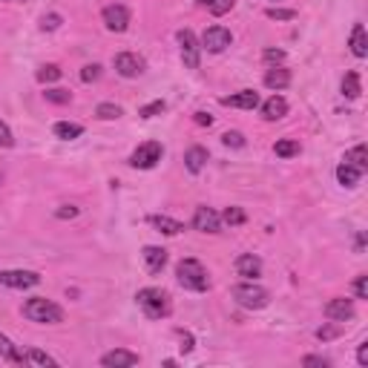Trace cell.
<instances>
[{"instance_id":"3957f363","label":"cell","mask_w":368,"mask_h":368,"mask_svg":"<svg viewBox=\"0 0 368 368\" xmlns=\"http://www.w3.org/2000/svg\"><path fill=\"white\" fill-rule=\"evenodd\" d=\"M135 302L144 311L147 319H164L170 317V297L164 294L161 288H141L139 294H135Z\"/></svg>"},{"instance_id":"484cf974","label":"cell","mask_w":368,"mask_h":368,"mask_svg":"<svg viewBox=\"0 0 368 368\" xmlns=\"http://www.w3.org/2000/svg\"><path fill=\"white\" fill-rule=\"evenodd\" d=\"M52 132H55L61 141H72V139H78V135L84 132V127H81V124H72V121H58V124L52 127Z\"/></svg>"},{"instance_id":"7a4b0ae2","label":"cell","mask_w":368,"mask_h":368,"mask_svg":"<svg viewBox=\"0 0 368 368\" xmlns=\"http://www.w3.org/2000/svg\"><path fill=\"white\" fill-rule=\"evenodd\" d=\"M21 311H24V317L29 322H37V325H58V322H64V308L55 305L46 297H32V299H26Z\"/></svg>"},{"instance_id":"74e56055","label":"cell","mask_w":368,"mask_h":368,"mask_svg":"<svg viewBox=\"0 0 368 368\" xmlns=\"http://www.w3.org/2000/svg\"><path fill=\"white\" fill-rule=\"evenodd\" d=\"M159 112H164V101H152V104H147V107L139 109L141 119H152V115H159Z\"/></svg>"},{"instance_id":"ffe728a7","label":"cell","mask_w":368,"mask_h":368,"mask_svg":"<svg viewBox=\"0 0 368 368\" xmlns=\"http://www.w3.org/2000/svg\"><path fill=\"white\" fill-rule=\"evenodd\" d=\"M0 360H6V362H12V365H24V362H26V354L17 351V345H15L6 334H0Z\"/></svg>"},{"instance_id":"9a60e30c","label":"cell","mask_w":368,"mask_h":368,"mask_svg":"<svg viewBox=\"0 0 368 368\" xmlns=\"http://www.w3.org/2000/svg\"><path fill=\"white\" fill-rule=\"evenodd\" d=\"M141 259H144V265H147L150 274H161L164 265H167V250H164V247H156V245H147V247L141 250Z\"/></svg>"},{"instance_id":"7402d4cb","label":"cell","mask_w":368,"mask_h":368,"mask_svg":"<svg viewBox=\"0 0 368 368\" xmlns=\"http://www.w3.org/2000/svg\"><path fill=\"white\" fill-rule=\"evenodd\" d=\"M348 46H351V55H354V58H365V55H368V37H365V26H362V24H354Z\"/></svg>"},{"instance_id":"ee69618b","label":"cell","mask_w":368,"mask_h":368,"mask_svg":"<svg viewBox=\"0 0 368 368\" xmlns=\"http://www.w3.org/2000/svg\"><path fill=\"white\" fill-rule=\"evenodd\" d=\"M193 121H196L199 127H210V124H213V115H207V112H196V115H193Z\"/></svg>"},{"instance_id":"4dcf8cb0","label":"cell","mask_w":368,"mask_h":368,"mask_svg":"<svg viewBox=\"0 0 368 368\" xmlns=\"http://www.w3.org/2000/svg\"><path fill=\"white\" fill-rule=\"evenodd\" d=\"M95 115H98L101 121H115V119H121V107L119 104H98L95 107Z\"/></svg>"},{"instance_id":"d6a6232c","label":"cell","mask_w":368,"mask_h":368,"mask_svg":"<svg viewBox=\"0 0 368 368\" xmlns=\"http://www.w3.org/2000/svg\"><path fill=\"white\" fill-rule=\"evenodd\" d=\"M340 334H342V322H334V325H322V328H317V340H322V342L337 340Z\"/></svg>"},{"instance_id":"7bdbcfd3","label":"cell","mask_w":368,"mask_h":368,"mask_svg":"<svg viewBox=\"0 0 368 368\" xmlns=\"http://www.w3.org/2000/svg\"><path fill=\"white\" fill-rule=\"evenodd\" d=\"M55 216L58 219H75V216H78V207H75V204H64L61 210H55Z\"/></svg>"},{"instance_id":"bcb514c9","label":"cell","mask_w":368,"mask_h":368,"mask_svg":"<svg viewBox=\"0 0 368 368\" xmlns=\"http://www.w3.org/2000/svg\"><path fill=\"white\" fill-rule=\"evenodd\" d=\"M179 337H182V351H193V337L184 331H179Z\"/></svg>"},{"instance_id":"5b68a950","label":"cell","mask_w":368,"mask_h":368,"mask_svg":"<svg viewBox=\"0 0 368 368\" xmlns=\"http://www.w3.org/2000/svg\"><path fill=\"white\" fill-rule=\"evenodd\" d=\"M161 156H164V147L159 141H144V144L135 147V152L130 156V164L135 170H152L161 161Z\"/></svg>"},{"instance_id":"ba28073f","label":"cell","mask_w":368,"mask_h":368,"mask_svg":"<svg viewBox=\"0 0 368 368\" xmlns=\"http://www.w3.org/2000/svg\"><path fill=\"white\" fill-rule=\"evenodd\" d=\"M37 282H41V274H35V270H0V285L12 290H29Z\"/></svg>"},{"instance_id":"7c38bea8","label":"cell","mask_w":368,"mask_h":368,"mask_svg":"<svg viewBox=\"0 0 368 368\" xmlns=\"http://www.w3.org/2000/svg\"><path fill=\"white\" fill-rule=\"evenodd\" d=\"M325 317L331 319V322H348V319H354V302L351 299H331L325 305Z\"/></svg>"},{"instance_id":"1f68e13d","label":"cell","mask_w":368,"mask_h":368,"mask_svg":"<svg viewBox=\"0 0 368 368\" xmlns=\"http://www.w3.org/2000/svg\"><path fill=\"white\" fill-rule=\"evenodd\" d=\"M61 67H55V64H46V67H41V69H37V81H41V84H52V81H58V78H61Z\"/></svg>"},{"instance_id":"d590c367","label":"cell","mask_w":368,"mask_h":368,"mask_svg":"<svg viewBox=\"0 0 368 368\" xmlns=\"http://www.w3.org/2000/svg\"><path fill=\"white\" fill-rule=\"evenodd\" d=\"M101 78V64H87L81 69V81L84 84H92V81H98Z\"/></svg>"},{"instance_id":"d4e9b609","label":"cell","mask_w":368,"mask_h":368,"mask_svg":"<svg viewBox=\"0 0 368 368\" xmlns=\"http://www.w3.org/2000/svg\"><path fill=\"white\" fill-rule=\"evenodd\" d=\"M360 92H362V87H360V72H345V78H342V95L345 98H351V101H357L360 98Z\"/></svg>"},{"instance_id":"e575fe53","label":"cell","mask_w":368,"mask_h":368,"mask_svg":"<svg viewBox=\"0 0 368 368\" xmlns=\"http://www.w3.org/2000/svg\"><path fill=\"white\" fill-rule=\"evenodd\" d=\"M265 15L270 17V21H294V17H297L294 9H277V6H270Z\"/></svg>"},{"instance_id":"b9f144b4","label":"cell","mask_w":368,"mask_h":368,"mask_svg":"<svg viewBox=\"0 0 368 368\" xmlns=\"http://www.w3.org/2000/svg\"><path fill=\"white\" fill-rule=\"evenodd\" d=\"M262 58H265L268 64H282V61H285V52H282V49H265Z\"/></svg>"},{"instance_id":"4fadbf2b","label":"cell","mask_w":368,"mask_h":368,"mask_svg":"<svg viewBox=\"0 0 368 368\" xmlns=\"http://www.w3.org/2000/svg\"><path fill=\"white\" fill-rule=\"evenodd\" d=\"M101 365L104 368H132V365H139V354L127 351V348H115V351H107L101 357Z\"/></svg>"},{"instance_id":"e0dca14e","label":"cell","mask_w":368,"mask_h":368,"mask_svg":"<svg viewBox=\"0 0 368 368\" xmlns=\"http://www.w3.org/2000/svg\"><path fill=\"white\" fill-rule=\"evenodd\" d=\"M288 115V101L282 98V95H274V98H268L262 104V119L265 121H279Z\"/></svg>"},{"instance_id":"9c48e42d","label":"cell","mask_w":368,"mask_h":368,"mask_svg":"<svg viewBox=\"0 0 368 368\" xmlns=\"http://www.w3.org/2000/svg\"><path fill=\"white\" fill-rule=\"evenodd\" d=\"M230 44H234V35H230V29H225V26H210L202 35V49H207L213 55L225 52Z\"/></svg>"},{"instance_id":"8992f818","label":"cell","mask_w":368,"mask_h":368,"mask_svg":"<svg viewBox=\"0 0 368 368\" xmlns=\"http://www.w3.org/2000/svg\"><path fill=\"white\" fill-rule=\"evenodd\" d=\"M179 46H182V61L187 69H199L202 64V44H199V37L193 35L190 29H182L179 32Z\"/></svg>"},{"instance_id":"83f0119b","label":"cell","mask_w":368,"mask_h":368,"mask_svg":"<svg viewBox=\"0 0 368 368\" xmlns=\"http://www.w3.org/2000/svg\"><path fill=\"white\" fill-rule=\"evenodd\" d=\"M202 6H204L213 17H222V15H227L230 9L236 6V0H202Z\"/></svg>"},{"instance_id":"8d00e7d4","label":"cell","mask_w":368,"mask_h":368,"mask_svg":"<svg viewBox=\"0 0 368 368\" xmlns=\"http://www.w3.org/2000/svg\"><path fill=\"white\" fill-rule=\"evenodd\" d=\"M222 144H225V147H245V135L236 132V130H234V132H225V135H222Z\"/></svg>"},{"instance_id":"6da1fadb","label":"cell","mask_w":368,"mask_h":368,"mask_svg":"<svg viewBox=\"0 0 368 368\" xmlns=\"http://www.w3.org/2000/svg\"><path fill=\"white\" fill-rule=\"evenodd\" d=\"M176 279L184 290H193V294H204V290H210V274L199 259H182L176 265Z\"/></svg>"},{"instance_id":"5bb4252c","label":"cell","mask_w":368,"mask_h":368,"mask_svg":"<svg viewBox=\"0 0 368 368\" xmlns=\"http://www.w3.org/2000/svg\"><path fill=\"white\" fill-rule=\"evenodd\" d=\"M262 101H259V92L254 89H242L236 95H225L222 98V107H236V109H256Z\"/></svg>"},{"instance_id":"44dd1931","label":"cell","mask_w":368,"mask_h":368,"mask_svg":"<svg viewBox=\"0 0 368 368\" xmlns=\"http://www.w3.org/2000/svg\"><path fill=\"white\" fill-rule=\"evenodd\" d=\"M290 84V69H285V67H274V69H268L265 72V87L268 89H285Z\"/></svg>"},{"instance_id":"ab89813d","label":"cell","mask_w":368,"mask_h":368,"mask_svg":"<svg viewBox=\"0 0 368 368\" xmlns=\"http://www.w3.org/2000/svg\"><path fill=\"white\" fill-rule=\"evenodd\" d=\"M0 147H15V135L6 127V121H0Z\"/></svg>"},{"instance_id":"f35d334b","label":"cell","mask_w":368,"mask_h":368,"mask_svg":"<svg viewBox=\"0 0 368 368\" xmlns=\"http://www.w3.org/2000/svg\"><path fill=\"white\" fill-rule=\"evenodd\" d=\"M61 24H64V17H61V15H46L44 21H41V29H44V32H55Z\"/></svg>"},{"instance_id":"60d3db41","label":"cell","mask_w":368,"mask_h":368,"mask_svg":"<svg viewBox=\"0 0 368 368\" xmlns=\"http://www.w3.org/2000/svg\"><path fill=\"white\" fill-rule=\"evenodd\" d=\"M354 294H357V299H368V277L354 279Z\"/></svg>"},{"instance_id":"c3c4849f","label":"cell","mask_w":368,"mask_h":368,"mask_svg":"<svg viewBox=\"0 0 368 368\" xmlns=\"http://www.w3.org/2000/svg\"><path fill=\"white\" fill-rule=\"evenodd\" d=\"M0 3H3V0H0Z\"/></svg>"},{"instance_id":"f1b7e54d","label":"cell","mask_w":368,"mask_h":368,"mask_svg":"<svg viewBox=\"0 0 368 368\" xmlns=\"http://www.w3.org/2000/svg\"><path fill=\"white\" fill-rule=\"evenodd\" d=\"M222 222L230 225V227H239V225L247 222V216H245V210H242V207H227V210L222 213Z\"/></svg>"},{"instance_id":"836d02e7","label":"cell","mask_w":368,"mask_h":368,"mask_svg":"<svg viewBox=\"0 0 368 368\" xmlns=\"http://www.w3.org/2000/svg\"><path fill=\"white\" fill-rule=\"evenodd\" d=\"M44 98H46L49 104H69V101H72V95H69L67 89H46V92H44Z\"/></svg>"},{"instance_id":"4316f807","label":"cell","mask_w":368,"mask_h":368,"mask_svg":"<svg viewBox=\"0 0 368 368\" xmlns=\"http://www.w3.org/2000/svg\"><path fill=\"white\" fill-rule=\"evenodd\" d=\"M274 152H277L279 159H294V156H299V152H302V147H299V141L282 139V141H277V144H274Z\"/></svg>"},{"instance_id":"277c9868","label":"cell","mask_w":368,"mask_h":368,"mask_svg":"<svg viewBox=\"0 0 368 368\" xmlns=\"http://www.w3.org/2000/svg\"><path fill=\"white\" fill-rule=\"evenodd\" d=\"M230 297H234L242 308H247V311H259V308H265L270 302V294L262 285H256L254 279L234 285V288H230Z\"/></svg>"},{"instance_id":"603a6c76","label":"cell","mask_w":368,"mask_h":368,"mask_svg":"<svg viewBox=\"0 0 368 368\" xmlns=\"http://www.w3.org/2000/svg\"><path fill=\"white\" fill-rule=\"evenodd\" d=\"M362 176H365V173H360L357 167L345 164V161H342V164L337 167V182H340L342 187H348V190H354V187L360 184V179H362Z\"/></svg>"},{"instance_id":"ac0fdd59","label":"cell","mask_w":368,"mask_h":368,"mask_svg":"<svg viewBox=\"0 0 368 368\" xmlns=\"http://www.w3.org/2000/svg\"><path fill=\"white\" fill-rule=\"evenodd\" d=\"M207 159H210V156H207V150L196 144V147H190V150L184 152V167L193 173V176H196V173H202V170H204Z\"/></svg>"},{"instance_id":"30bf717a","label":"cell","mask_w":368,"mask_h":368,"mask_svg":"<svg viewBox=\"0 0 368 368\" xmlns=\"http://www.w3.org/2000/svg\"><path fill=\"white\" fill-rule=\"evenodd\" d=\"M130 9L124 6V3H109V6H104V12H101V21H104V26L109 29V32H127V26H130Z\"/></svg>"},{"instance_id":"f6af8a7d","label":"cell","mask_w":368,"mask_h":368,"mask_svg":"<svg viewBox=\"0 0 368 368\" xmlns=\"http://www.w3.org/2000/svg\"><path fill=\"white\" fill-rule=\"evenodd\" d=\"M357 362H360L362 368L368 365V342H362V345L357 348Z\"/></svg>"},{"instance_id":"cb8c5ba5","label":"cell","mask_w":368,"mask_h":368,"mask_svg":"<svg viewBox=\"0 0 368 368\" xmlns=\"http://www.w3.org/2000/svg\"><path fill=\"white\" fill-rule=\"evenodd\" d=\"M345 164H351V167H357L360 173H368V147L365 144H357L354 150H348L345 152V159H342Z\"/></svg>"},{"instance_id":"8fae6325","label":"cell","mask_w":368,"mask_h":368,"mask_svg":"<svg viewBox=\"0 0 368 368\" xmlns=\"http://www.w3.org/2000/svg\"><path fill=\"white\" fill-rule=\"evenodd\" d=\"M193 227L199 230V234H219L222 230V216L213 207H196V213H193Z\"/></svg>"},{"instance_id":"2e32d148","label":"cell","mask_w":368,"mask_h":368,"mask_svg":"<svg viewBox=\"0 0 368 368\" xmlns=\"http://www.w3.org/2000/svg\"><path fill=\"white\" fill-rule=\"evenodd\" d=\"M236 274L245 277V279H256V277H262V259L254 256V254H242V256L236 259Z\"/></svg>"},{"instance_id":"f546056e","label":"cell","mask_w":368,"mask_h":368,"mask_svg":"<svg viewBox=\"0 0 368 368\" xmlns=\"http://www.w3.org/2000/svg\"><path fill=\"white\" fill-rule=\"evenodd\" d=\"M26 362H32V365H49V368H55V365H58V360H55V357H49L46 351H41V348H32V351L26 354Z\"/></svg>"},{"instance_id":"7dc6e473","label":"cell","mask_w":368,"mask_h":368,"mask_svg":"<svg viewBox=\"0 0 368 368\" xmlns=\"http://www.w3.org/2000/svg\"><path fill=\"white\" fill-rule=\"evenodd\" d=\"M302 362H305V365H322V368L328 365V360H325V357H305Z\"/></svg>"},{"instance_id":"52a82bcc","label":"cell","mask_w":368,"mask_h":368,"mask_svg":"<svg viewBox=\"0 0 368 368\" xmlns=\"http://www.w3.org/2000/svg\"><path fill=\"white\" fill-rule=\"evenodd\" d=\"M112 67L121 78H139V75L144 72V58L135 55V52H119L112 58Z\"/></svg>"},{"instance_id":"d6986e66","label":"cell","mask_w":368,"mask_h":368,"mask_svg":"<svg viewBox=\"0 0 368 368\" xmlns=\"http://www.w3.org/2000/svg\"><path fill=\"white\" fill-rule=\"evenodd\" d=\"M147 222H150V227H156L159 234H164V236H179L182 230H184V225H182V222L170 219V216H159V213H156V216H150Z\"/></svg>"}]
</instances>
